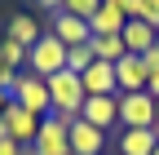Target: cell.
Masks as SVG:
<instances>
[{"mask_svg": "<svg viewBox=\"0 0 159 155\" xmlns=\"http://www.w3.org/2000/svg\"><path fill=\"white\" fill-rule=\"evenodd\" d=\"M0 62L13 67V71H27V49L18 45V40H9V35H5V40H0Z\"/></svg>", "mask_w": 159, "mask_h": 155, "instance_id": "cell-18", "label": "cell"}, {"mask_svg": "<svg viewBox=\"0 0 159 155\" xmlns=\"http://www.w3.org/2000/svg\"><path fill=\"white\" fill-rule=\"evenodd\" d=\"M150 155H159V146H155V151H150Z\"/></svg>", "mask_w": 159, "mask_h": 155, "instance_id": "cell-29", "label": "cell"}, {"mask_svg": "<svg viewBox=\"0 0 159 155\" xmlns=\"http://www.w3.org/2000/svg\"><path fill=\"white\" fill-rule=\"evenodd\" d=\"M97 9H102V0H62V9H57V13H71V18H84V22H89Z\"/></svg>", "mask_w": 159, "mask_h": 155, "instance_id": "cell-19", "label": "cell"}, {"mask_svg": "<svg viewBox=\"0 0 159 155\" xmlns=\"http://www.w3.org/2000/svg\"><path fill=\"white\" fill-rule=\"evenodd\" d=\"M0 155H31V146H18V142H0Z\"/></svg>", "mask_w": 159, "mask_h": 155, "instance_id": "cell-23", "label": "cell"}, {"mask_svg": "<svg viewBox=\"0 0 159 155\" xmlns=\"http://www.w3.org/2000/svg\"><path fill=\"white\" fill-rule=\"evenodd\" d=\"M80 84H84L89 98H115V93H119V84H115V62H102V58H97L89 71H80Z\"/></svg>", "mask_w": 159, "mask_h": 155, "instance_id": "cell-6", "label": "cell"}, {"mask_svg": "<svg viewBox=\"0 0 159 155\" xmlns=\"http://www.w3.org/2000/svg\"><path fill=\"white\" fill-rule=\"evenodd\" d=\"M84 84H80L75 71H57L49 75V115H62V120H80L84 111Z\"/></svg>", "mask_w": 159, "mask_h": 155, "instance_id": "cell-1", "label": "cell"}, {"mask_svg": "<svg viewBox=\"0 0 159 155\" xmlns=\"http://www.w3.org/2000/svg\"><path fill=\"white\" fill-rule=\"evenodd\" d=\"M142 22H150L159 31V0H142Z\"/></svg>", "mask_w": 159, "mask_h": 155, "instance_id": "cell-21", "label": "cell"}, {"mask_svg": "<svg viewBox=\"0 0 159 155\" xmlns=\"http://www.w3.org/2000/svg\"><path fill=\"white\" fill-rule=\"evenodd\" d=\"M119 40H124V49H128V53L146 58V53L155 49V40H159V31H155L150 22H142V18H128L124 31H119Z\"/></svg>", "mask_w": 159, "mask_h": 155, "instance_id": "cell-10", "label": "cell"}, {"mask_svg": "<svg viewBox=\"0 0 159 155\" xmlns=\"http://www.w3.org/2000/svg\"><path fill=\"white\" fill-rule=\"evenodd\" d=\"M27 71H35L40 80H49V75L66 71V45L57 40L53 31H44V35H40V40L27 49Z\"/></svg>", "mask_w": 159, "mask_h": 155, "instance_id": "cell-2", "label": "cell"}, {"mask_svg": "<svg viewBox=\"0 0 159 155\" xmlns=\"http://www.w3.org/2000/svg\"><path fill=\"white\" fill-rule=\"evenodd\" d=\"M5 124H9V138H13L18 146H31V142H35V133H40V115L22 111V106L9 98V106H5Z\"/></svg>", "mask_w": 159, "mask_h": 155, "instance_id": "cell-9", "label": "cell"}, {"mask_svg": "<svg viewBox=\"0 0 159 155\" xmlns=\"http://www.w3.org/2000/svg\"><path fill=\"white\" fill-rule=\"evenodd\" d=\"M40 5H44V9H53V13H57V9H62V0H40Z\"/></svg>", "mask_w": 159, "mask_h": 155, "instance_id": "cell-26", "label": "cell"}, {"mask_svg": "<svg viewBox=\"0 0 159 155\" xmlns=\"http://www.w3.org/2000/svg\"><path fill=\"white\" fill-rule=\"evenodd\" d=\"M13 80H18V71L0 62V89H5V93H13Z\"/></svg>", "mask_w": 159, "mask_h": 155, "instance_id": "cell-22", "label": "cell"}, {"mask_svg": "<svg viewBox=\"0 0 159 155\" xmlns=\"http://www.w3.org/2000/svg\"><path fill=\"white\" fill-rule=\"evenodd\" d=\"M155 133H159V98H155Z\"/></svg>", "mask_w": 159, "mask_h": 155, "instance_id": "cell-28", "label": "cell"}, {"mask_svg": "<svg viewBox=\"0 0 159 155\" xmlns=\"http://www.w3.org/2000/svg\"><path fill=\"white\" fill-rule=\"evenodd\" d=\"M119 129H155V98L142 93H119Z\"/></svg>", "mask_w": 159, "mask_h": 155, "instance_id": "cell-5", "label": "cell"}, {"mask_svg": "<svg viewBox=\"0 0 159 155\" xmlns=\"http://www.w3.org/2000/svg\"><path fill=\"white\" fill-rule=\"evenodd\" d=\"M93 53L102 58V62H119L128 49H124V40H119V35H93Z\"/></svg>", "mask_w": 159, "mask_h": 155, "instance_id": "cell-16", "label": "cell"}, {"mask_svg": "<svg viewBox=\"0 0 159 155\" xmlns=\"http://www.w3.org/2000/svg\"><path fill=\"white\" fill-rule=\"evenodd\" d=\"M5 106H9V93H5V89H0V115H5Z\"/></svg>", "mask_w": 159, "mask_h": 155, "instance_id": "cell-27", "label": "cell"}, {"mask_svg": "<svg viewBox=\"0 0 159 155\" xmlns=\"http://www.w3.org/2000/svg\"><path fill=\"white\" fill-rule=\"evenodd\" d=\"M115 146H119V155H150L159 146V133L155 129H119Z\"/></svg>", "mask_w": 159, "mask_h": 155, "instance_id": "cell-13", "label": "cell"}, {"mask_svg": "<svg viewBox=\"0 0 159 155\" xmlns=\"http://www.w3.org/2000/svg\"><path fill=\"white\" fill-rule=\"evenodd\" d=\"M146 93H150V98H159V67L150 71V80H146Z\"/></svg>", "mask_w": 159, "mask_h": 155, "instance_id": "cell-24", "label": "cell"}, {"mask_svg": "<svg viewBox=\"0 0 159 155\" xmlns=\"http://www.w3.org/2000/svg\"><path fill=\"white\" fill-rule=\"evenodd\" d=\"M5 35H9V40H18L22 49H31V45L40 40V35H44V27H40L31 13H13V18H9V31H5Z\"/></svg>", "mask_w": 159, "mask_h": 155, "instance_id": "cell-14", "label": "cell"}, {"mask_svg": "<svg viewBox=\"0 0 159 155\" xmlns=\"http://www.w3.org/2000/svg\"><path fill=\"white\" fill-rule=\"evenodd\" d=\"M146 80H150V67H146L137 53H124V58L115 62V84H119V93H142Z\"/></svg>", "mask_w": 159, "mask_h": 155, "instance_id": "cell-8", "label": "cell"}, {"mask_svg": "<svg viewBox=\"0 0 159 155\" xmlns=\"http://www.w3.org/2000/svg\"><path fill=\"white\" fill-rule=\"evenodd\" d=\"M9 98L22 106V111H31V115H40V120H44V115H49V80H40L35 71H18Z\"/></svg>", "mask_w": 159, "mask_h": 155, "instance_id": "cell-4", "label": "cell"}, {"mask_svg": "<svg viewBox=\"0 0 159 155\" xmlns=\"http://www.w3.org/2000/svg\"><path fill=\"white\" fill-rule=\"evenodd\" d=\"M102 5H111V9H119L124 18H142V0H102Z\"/></svg>", "mask_w": 159, "mask_h": 155, "instance_id": "cell-20", "label": "cell"}, {"mask_svg": "<svg viewBox=\"0 0 159 155\" xmlns=\"http://www.w3.org/2000/svg\"><path fill=\"white\" fill-rule=\"evenodd\" d=\"M155 53H159V40H155Z\"/></svg>", "mask_w": 159, "mask_h": 155, "instance_id": "cell-30", "label": "cell"}, {"mask_svg": "<svg viewBox=\"0 0 159 155\" xmlns=\"http://www.w3.org/2000/svg\"><path fill=\"white\" fill-rule=\"evenodd\" d=\"M0 142H13V138H9V124H5V115H0Z\"/></svg>", "mask_w": 159, "mask_h": 155, "instance_id": "cell-25", "label": "cell"}, {"mask_svg": "<svg viewBox=\"0 0 159 155\" xmlns=\"http://www.w3.org/2000/svg\"><path fill=\"white\" fill-rule=\"evenodd\" d=\"M80 120L93 124V129H102V133H111V129L119 124V93H115V98H84Z\"/></svg>", "mask_w": 159, "mask_h": 155, "instance_id": "cell-7", "label": "cell"}, {"mask_svg": "<svg viewBox=\"0 0 159 155\" xmlns=\"http://www.w3.org/2000/svg\"><path fill=\"white\" fill-rule=\"evenodd\" d=\"M124 22H128V18L119 13V9L102 5V9H97V13L89 18V31H93V35H119V31H124Z\"/></svg>", "mask_w": 159, "mask_h": 155, "instance_id": "cell-15", "label": "cell"}, {"mask_svg": "<svg viewBox=\"0 0 159 155\" xmlns=\"http://www.w3.org/2000/svg\"><path fill=\"white\" fill-rule=\"evenodd\" d=\"M93 62H97L93 40H89V45H75V49H66V71H75V75H80V71H89Z\"/></svg>", "mask_w": 159, "mask_h": 155, "instance_id": "cell-17", "label": "cell"}, {"mask_svg": "<svg viewBox=\"0 0 159 155\" xmlns=\"http://www.w3.org/2000/svg\"><path fill=\"white\" fill-rule=\"evenodd\" d=\"M106 138H111V133L93 129V124H84V120H75V124H71V155H102V151H106Z\"/></svg>", "mask_w": 159, "mask_h": 155, "instance_id": "cell-11", "label": "cell"}, {"mask_svg": "<svg viewBox=\"0 0 159 155\" xmlns=\"http://www.w3.org/2000/svg\"><path fill=\"white\" fill-rule=\"evenodd\" d=\"M71 124H75V120L44 115V120H40L35 142H31V155H71Z\"/></svg>", "mask_w": 159, "mask_h": 155, "instance_id": "cell-3", "label": "cell"}, {"mask_svg": "<svg viewBox=\"0 0 159 155\" xmlns=\"http://www.w3.org/2000/svg\"><path fill=\"white\" fill-rule=\"evenodd\" d=\"M53 35H57V40H62L66 49H75V45H89V40H93L89 22H84V18H71V13H53Z\"/></svg>", "mask_w": 159, "mask_h": 155, "instance_id": "cell-12", "label": "cell"}]
</instances>
